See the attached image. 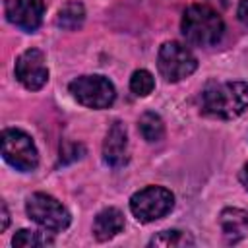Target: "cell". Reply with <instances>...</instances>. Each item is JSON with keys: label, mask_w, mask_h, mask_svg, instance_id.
Listing matches in <instances>:
<instances>
[{"label": "cell", "mask_w": 248, "mask_h": 248, "mask_svg": "<svg viewBox=\"0 0 248 248\" xmlns=\"http://www.w3.org/2000/svg\"><path fill=\"white\" fill-rule=\"evenodd\" d=\"M248 108V83H209L202 91V110L217 118H236Z\"/></svg>", "instance_id": "1"}, {"label": "cell", "mask_w": 248, "mask_h": 248, "mask_svg": "<svg viewBox=\"0 0 248 248\" xmlns=\"http://www.w3.org/2000/svg\"><path fill=\"white\" fill-rule=\"evenodd\" d=\"M182 35L190 45L196 46H213L221 41L225 23L221 16L207 4H192L182 14L180 23Z\"/></svg>", "instance_id": "2"}, {"label": "cell", "mask_w": 248, "mask_h": 248, "mask_svg": "<svg viewBox=\"0 0 248 248\" xmlns=\"http://www.w3.org/2000/svg\"><path fill=\"white\" fill-rule=\"evenodd\" d=\"M174 205V196L163 186H147L130 198V209L141 223H151L165 217Z\"/></svg>", "instance_id": "3"}, {"label": "cell", "mask_w": 248, "mask_h": 248, "mask_svg": "<svg viewBox=\"0 0 248 248\" xmlns=\"http://www.w3.org/2000/svg\"><path fill=\"white\" fill-rule=\"evenodd\" d=\"M25 211L29 219H33L37 225H41L46 231H64L70 225V213L68 209L52 196L37 192L27 198Z\"/></svg>", "instance_id": "4"}, {"label": "cell", "mask_w": 248, "mask_h": 248, "mask_svg": "<svg viewBox=\"0 0 248 248\" xmlns=\"http://www.w3.org/2000/svg\"><path fill=\"white\" fill-rule=\"evenodd\" d=\"M157 68L167 81H180L198 68V60L190 48L176 41H169L159 48Z\"/></svg>", "instance_id": "5"}, {"label": "cell", "mask_w": 248, "mask_h": 248, "mask_svg": "<svg viewBox=\"0 0 248 248\" xmlns=\"http://www.w3.org/2000/svg\"><path fill=\"white\" fill-rule=\"evenodd\" d=\"M70 93L89 108H107L114 103V85L103 76H81L70 83Z\"/></svg>", "instance_id": "6"}, {"label": "cell", "mask_w": 248, "mask_h": 248, "mask_svg": "<svg viewBox=\"0 0 248 248\" xmlns=\"http://www.w3.org/2000/svg\"><path fill=\"white\" fill-rule=\"evenodd\" d=\"M2 155L17 170H33L39 163V153L31 136L17 128L2 132Z\"/></svg>", "instance_id": "7"}, {"label": "cell", "mask_w": 248, "mask_h": 248, "mask_svg": "<svg viewBox=\"0 0 248 248\" xmlns=\"http://www.w3.org/2000/svg\"><path fill=\"white\" fill-rule=\"evenodd\" d=\"M16 78L23 87L31 91L41 89L48 79V68L45 64V54L37 48H29L21 52L16 60Z\"/></svg>", "instance_id": "8"}, {"label": "cell", "mask_w": 248, "mask_h": 248, "mask_svg": "<svg viewBox=\"0 0 248 248\" xmlns=\"http://www.w3.org/2000/svg\"><path fill=\"white\" fill-rule=\"evenodd\" d=\"M45 14L43 0H8L6 2V17L10 23L23 31H35Z\"/></svg>", "instance_id": "9"}, {"label": "cell", "mask_w": 248, "mask_h": 248, "mask_svg": "<svg viewBox=\"0 0 248 248\" xmlns=\"http://www.w3.org/2000/svg\"><path fill=\"white\" fill-rule=\"evenodd\" d=\"M103 159L110 167H122L128 159V136L122 122H112L103 143Z\"/></svg>", "instance_id": "10"}, {"label": "cell", "mask_w": 248, "mask_h": 248, "mask_svg": "<svg viewBox=\"0 0 248 248\" xmlns=\"http://www.w3.org/2000/svg\"><path fill=\"white\" fill-rule=\"evenodd\" d=\"M122 229H124V215L116 207L103 209L95 217V223H93V234L101 242L116 236L118 232H122Z\"/></svg>", "instance_id": "11"}, {"label": "cell", "mask_w": 248, "mask_h": 248, "mask_svg": "<svg viewBox=\"0 0 248 248\" xmlns=\"http://www.w3.org/2000/svg\"><path fill=\"white\" fill-rule=\"evenodd\" d=\"M221 229L229 242H236L246 234L248 229V213L236 207H229L221 213Z\"/></svg>", "instance_id": "12"}, {"label": "cell", "mask_w": 248, "mask_h": 248, "mask_svg": "<svg viewBox=\"0 0 248 248\" xmlns=\"http://www.w3.org/2000/svg\"><path fill=\"white\" fill-rule=\"evenodd\" d=\"M85 19V10L79 2H68L64 8H60L58 17H56V25L66 29V31H76L81 27Z\"/></svg>", "instance_id": "13"}, {"label": "cell", "mask_w": 248, "mask_h": 248, "mask_svg": "<svg viewBox=\"0 0 248 248\" xmlns=\"http://www.w3.org/2000/svg\"><path fill=\"white\" fill-rule=\"evenodd\" d=\"M138 128H140V134L143 136V140H147V141H159L165 136V124H163L161 116L155 112H143L138 122Z\"/></svg>", "instance_id": "14"}, {"label": "cell", "mask_w": 248, "mask_h": 248, "mask_svg": "<svg viewBox=\"0 0 248 248\" xmlns=\"http://www.w3.org/2000/svg\"><path fill=\"white\" fill-rule=\"evenodd\" d=\"M149 244L151 246H172V248H178V246H192L194 238L188 232H182V231H163V232L155 234L149 240Z\"/></svg>", "instance_id": "15"}, {"label": "cell", "mask_w": 248, "mask_h": 248, "mask_svg": "<svg viewBox=\"0 0 248 248\" xmlns=\"http://www.w3.org/2000/svg\"><path fill=\"white\" fill-rule=\"evenodd\" d=\"M14 246H21V248H35V246H46V244H52V238L46 236L45 232H37V231H27V229H21L14 234Z\"/></svg>", "instance_id": "16"}, {"label": "cell", "mask_w": 248, "mask_h": 248, "mask_svg": "<svg viewBox=\"0 0 248 248\" xmlns=\"http://www.w3.org/2000/svg\"><path fill=\"white\" fill-rule=\"evenodd\" d=\"M153 87H155V81H153V76L147 70H136L132 74V78H130V89L138 97L149 95L153 91Z\"/></svg>", "instance_id": "17"}, {"label": "cell", "mask_w": 248, "mask_h": 248, "mask_svg": "<svg viewBox=\"0 0 248 248\" xmlns=\"http://www.w3.org/2000/svg\"><path fill=\"white\" fill-rule=\"evenodd\" d=\"M79 153H83V147H81V145H78V143H66V145L62 147V151H60V161L68 163V161L79 159V157H81Z\"/></svg>", "instance_id": "18"}, {"label": "cell", "mask_w": 248, "mask_h": 248, "mask_svg": "<svg viewBox=\"0 0 248 248\" xmlns=\"http://www.w3.org/2000/svg\"><path fill=\"white\" fill-rule=\"evenodd\" d=\"M236 14H238V19H240L244 25H248V0H240Z\"/></svg>", "instance_id": "19"}, {"label": "cell", "mask_w": 248, "mask_h": 248, "mask_svg": "<svg viewBox=\"0 0 248 248\" xmlns=\"http://www.w3.org/2000/svg\"><path fill=\"white\" fill-rule=\"evenodd\" d=\"M240 182L244 184V188L248 190V163L242 167V170H240Z\"/></svg>", "instance_id": "20"}, {"label": "cell", "mask_w": 248, "mask_h": 248, "mask_svg": "<svg viewBox=\"0 0 248 248\" xmlns=\"http://www.w3.org/2000/svg\"><path fill=\"white\" fill-rule=\"evenodd\" d=\"M8 227V209H6V203H2V231H6Z\"/></svg>", "instance_id": "21"}, {"label": "cell", "mask_w": 248, "mask_h": 248, "mask_svg": "<svg viewBox=\"0 0 248 248\" xmlns=\"http://www.w3.org/2000/svg\"><path fill=\"white\" fill-rule=\"evenodd\" d=\"M211 2H213V4H215V6H219V8H227V6H229V2H231V0H211Z\"/></svg>", "instance_id": "22"}]
</instances>
